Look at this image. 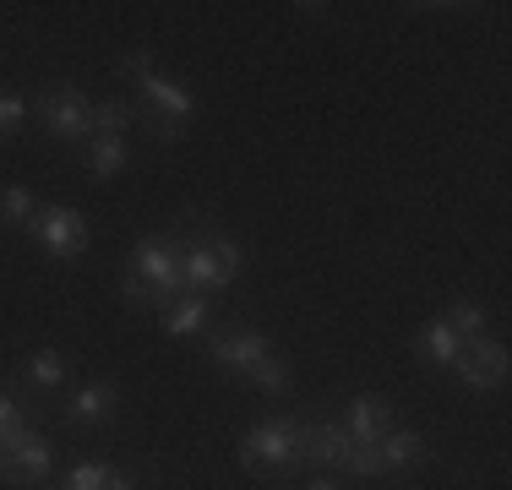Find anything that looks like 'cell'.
<instances>
[{
	"label": "cell",
	"instance_id": "cell-1",
	"mask_svg": "<svg viewBox=\"0 0 512 490\" xmlns=\"http://www.w3.org/2000/svg\"><path fill=\"white\" fill-rule=\"evenodd\" d=\"M207 360H218V371H235L246 376V382H256L267 392V398H284L289 392V365L273 354V343H267L262 333H224L207 343Z\"/></svg>",
	"mask_w": 512,
	"mask_h": 490
},
{
	"label": "cell",
	"instance_id": "cell-2",
	"mask_svg": "<svg viewBox=\"0 0 512 490\" xmlns=\"http://www.w3.org/2000/svg\"><path fill=\"white\" fill-rule=\"evenodd\" d=\"M300 436H306V425L289 420V414H273V420L251 425L246 441H240V463H246L251 474H284V469H300L306 463V452H300Z\"/></svg>",
	"mask_w": 512,
	"mask_h": 490
},
{
	"label": "cell",
	"instance_id": "cell-3",
	"mask_svg": "<svg viewBox=\"0 0 512 490\" xmlns=\"http://www.w3.org/2000/svg\"><path fill=\"white\" fill-rule=\"evenodd\" d=\"M240 273V245L224 240V235H197L180 245V284L186 294H213V289H229Z\"/></svg>",
	"mask_w": 512,
	"mask_h": 490
},
{
	"label": "cell",
	"instance_id": "cell-4",
	"mask_svg": "<svg viewBox=\"0 0 512 490\" xmlns=\"http://www.w3.org/2000/svg\"><path fill=\"white\" fill-rule=\"evenodd\" d=\"M126 273H137L142 284H148V311H164L175 294H186V284H180V245L164 240V235L142 240L137 251H131Z\"/></svg>",
	"mask_w": 512,
	"mask_h": 490
},
{
	"label": "cell",
	"instance_id": "cell-5",
	"mask_svg": "<svg viewBox=\"0 0 512 490\" xmlns=\"http://www.w3.org/2000/svg\"><path fill=\"white\" fill-rule=\"evenodd\" d=\"M28 235L44 245V256H55V262H71V256L88 251V218L77 213V207H39L28 224Z\"/></svg>",
	"mask_w": 512,
	"mask_h": 490
},
{
	"label": "cell",
	"instance_id": "cell-6",
	"mask_svg": "<svg viewBox=\"0 0 512 490\" xmlns=\"http://www.w3.org/2000/svg\"><path fill=\"white\" fill-rule=\"evenodd\" d=\"M39 115H44V131L60 142H88L93 137V104L82 88H71V82H60L39 98Z\"/></svg>",
	"mask_w": 512,
	"mask_h": 490
},
{
	"label": "cell",
	"instance_id": "cell-7",
	"mask_svg": "<svg viewBox=\"0 0 512 490\" xmlns=\"http://www.w3.org/2000/svg\"><path fill=\"white\" fill-rule=\"evenodd\" d=\"M55 469V441L39 431H22L11 441H0V480L6 485H39Z\"/></svg>",
	"mask_w": 512,
	"mask_h": 490
},
{
	"label": "cell",
	"instance_id": "cell-8",
	"mask_svg": "<svg viewBox=\"0 0 512 490\" xmlns=\"http://www.w3.org/2000/svg\"><path fill=\"white\" fill-rule=\"evenodd\" d=\"M137 93H142V120H158V126H186L197 115V98H191L186 82H169L158 71L137 82Z\"/></svg>",
	"mask_w": 512,
	"mask_h": 490
},
{
	"label": "cell",
	"instance_id": "cell-9",
	"mask_svg": "<svg viewBox=\"0 0 512 490\" xmlns=\"http://www.w3.org/2000/svg\"><path fill=\"white\" fill-rule=\"evenodd\" d=\"M447 371H453L463 387L491 392V387L507 382V349H502V343H491V338H474V343H463V349H458V360L447 365Z\"/></svg>",
	"mask_w": 512,
	"mask_h": 490
},
{
	"label": "cell",
	"instance_id": "cell-10",
	"mask_svg": "<svg viewBox=\"0 0 512 490\" xmlns=\"http://www.w3.org/2000/svg\"><path fill=\"white\" fill-rule=\"evenodd\" d=\"M387 431H393V403L376 398V392H365V398L349 403V420H344V436L355 441V447H376Z\"/></svg>",
	"mask_w": 512,
	"mask_h": 490
},
{
	"label": "cell",
	"instance_id": "cell-11",
	"mask_svg": "<svg viewBox=\"0 0 512 490\" xmlns=\"http://www.w3.org/2000/svg\"><path fill=\"white\" fill-rule=\"evenodd\" d=\"M349 447L355 441L344 436V425H306V436H300V452H306V463H316V469H344Z\"/></svg>",
	"mask_w": 512,
	"mask_h": 490
},
{
	"label": "cell",
	"instance_id": "cell-12",
	"mask_svg": "<svg viewBox=\"0 0 512 490\" xmlns=\"http://www.w3.org/2000/svg\"><path fill=\"white\" fill-rule=\"evenodd\" d=\"M66 420L71 425H109L115 420V382H88L71 392L66 403Z\"/></svg>",
	"mask_w": 512,
	"mask_h": 490
},
{
	"label": "cell",
	"instance_id": "cell-13",
	"mask_svg": "<svg viewBox=\"0 0 512 490\" xmlns=\"http://www.w3.org/2000/svg\"><path fill=\"white\" fill-rule=\"evenodd\" d=\"M158 327L169 338H197L207 333V294H175V300L158 311Z\"/></svg>",
	"mask_w": 512,
	"mask_h": 490
},
{
	"label": "cell",
	"instance_id": "cell-14",
	"mask_svg": "<svg viewBox=\"0 0 512 490\" xmlns=\"http://www.w3.org/2000/svg\"><path fill=\"white\" fill-rule=\"evenodd\" d=\"M126 158H131V142L126 137H88V153H82V164H88V175H120L126 169Z\"/></svg>",
	"mask_w": 512,
	"mask_h": 490
},
{
	"label": "cell",
	"instance_id": "cell-15",
	"mask_svg": "<svg viewBox=\"0 0 512 490\" xmlns=\"http://www.w3.org/2000/svg\"><path fill=\"white\" fill-rule=\"evenodd\" d=\"M376 452H382V474H398V469H414L425 458V441L414 431H387L376 441Z\"/></svg>",
	"mask_w": 512,
	"mask_h": 490
},
{
	"label": "cell",
	"instance_id": "cell-16",
	"mask_svg": "<svg viewBox=\"0 0 512 490\" xmlns=\"http://www.w3.org/2000/svg\"><path fill=\"white\" fill-rule=\"evenodd\" d=\"M414 349H420V360H431V365H453L463 343H458V333H453V327H447L442 316H436V322H425V327H420V338H414Z\"/></svg>",
	"mask_w": 512,
	"mask_h": 490
},
{
	"label": "cell",
	"instance_id": "cell-17",
	"mask_svg": "<svg viewBox=\"0 0 512 490\" xmlns=\"http://www.w3.org/2000/svg\"><path fill=\"white\" fill-rule=\"evenodd\" d=\"M142 120V104H126V98H109V104H93V137H126V126Z\"/></svg>",
	"mask_w": 512,
	"mask_h": 490
},
{
	"label": "cell",
	"instance_id": "cell-18",
	"mask_svg": "<svg viewBox=\"0 0 512 490\" xmlns=\"http://www.w3.org/2000/svg\"><path fill=\"white\" fill-rule=\"evenodd\" d=\"M33 213H39V196H33L28 186H6V191H0V224L28 229Z\"/></svg>",
	"mask_w": 512,
	"mask_h": 490
},
{
	"label": "cell",
	"instance_id": "cell-19",
	"mask_svg": "<svg viewBox=\"0 0 512 490\" xmlns=\"http://www.w3.org/2000/svg\"><path fill=\"white\" fill-rule=\"evenodd\" d=\"M442 322L458 333V343H474V338H485V322H491V316H485V305H474V300H458L453 311L442 316Z\"/></svg>",
	"mask_w": 512,
	"mask_h": 490
},
{
	"label": "cell",
	"instance_id": "cell-20",
	"mask_svg": "<svg viewBox=\"0 0 512 490\" xmlns=\"http://www.w3.org/2000/svg\"><path fill=\"white\" fill-rule=\"evenodd\" d=\"M28 382L44 387V392H55L60 382H66V360H60L55 349H39V354L28 360Z\"/></svg>",
	"mask_w": 512,
	"mask_h": 490
},
{
	"label": "cell",
	"instance_id": "cell-21",
	"mask_svg": "<svg viewBox=\"0 0 512 490\" xmlns=\"http://www.w3.org/2000/svg\"><path fill=\"white\" fill-rule=\"evenodd\" d=\"M109 474L115 469H104V463H77V469L66 474V490H104Z\"/></svg>",
	"mask_w": 512,
	"mask_h": 490
},
{
	"label": "cell",
	"instance_id": "cell-22",
	"mask_svg": "<svg viewBox=\"0 0 512 490\" xmlns=\"http://www.w3.org/2000/svg\"><path fill=\"white\" fill-rule=\"evenodd\" d=\"M344 469L355 474V480H376V474H382V452H376V447H349Z\"/></svg>",
	"mask_w": 512,
	"mask_h": 490
},
{
	"label": "cell",
	"instance_id": "cell-23",
	"mask_svg": "<svg viewBox=\"0 0 512 490\" xmlns=\"http://www.w3.org/2000/svg\"><path fill=\"white\" fill-rule=\"evenodd\" d=\"M22 431H28V420H22V403L0 392V441H11V436H22Z\"/></svg>",
	"mask_w": 512,
	"mask_h": 490
},
{
	"label": "cell",
	"instance_id": "cell-24",
	"mask_svg": "<svg viewBox=\"0 0 512 490\" xmlns=\"http://www.w3.org/2000/svg\"><path fill=\"white\" fill-rule=\"evenodd\" d=\"M22 115H28V104H22V98L11 93V88H0V131H17Z\"/></svg>",
	"mask_w": 512,
	"mask_h": 490
},
{
	"label": "cell",
	"instance_id": "cell-25",
	"mask_svg": "<svg viewBox=\"0 0 512 490\" xmlns=\"http://www.w3.org/2000/svg\"><path fill=\"white\" fill-rule=\"evenodd\" d=\"M120 71H126V77H148V71H153V55H148V49H131V55H120Z\"/></svg>",
	"mask_w": 512,
	"mask_h": 490
},
{
	"label": "cell",
	"instance_id": "cell-26",
	"mask_svg": "<svg viewBox=\"0 0 512 490\" xmlns=\"http://www.w3.org/2000/svg\"><path fill=\"white\" fill-rule=\"evenodd\" d=\"M104 490H131V480H126V474H109V485Z\"/></svg>",
	"mask_w": 512,
	"mask_h": 490
},
{
	"label": "cell",
	"instance_id": "cell-27",
	"mask_svg": "<svg viewBox=\"0 0 512 490\" xmlns=\"http://www.w3.org/2000/svg\"><path fill=\"white\" fill-rule=\"evenodd\" d=\"M306 490H338V480H327V474H322V480H311Z\"/></svg>",
	"mask_w": 512,
	"mask_h": 490
}]
</instances>
